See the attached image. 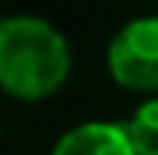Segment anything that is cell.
<instances>
[{"label": "cell", "instance_id": "5b68a950", "mask_svg": "<svg viewBox=\"0 0 158 155\" xmlns=\"http://www.w3.org/2000/svg\"><path fill=\"white\" fill-rule=\"evenodd\" d=\"M0 21H3V19H0Z\"/></svg>", "mask_w": 158, "mask_h": 155}, {"label": "cell", "instance_id": "3957f363", "mask_svg": "<svg viewBox=\"0 0 158 155\" xmlns=\"http://www.w3.org/2000/svg\"><path fill=\"white\" fill-rule=\"evenodd\" d=\"M52 155H137L125 125L116 122H85L61 134Z\"/></svg>", "mask_w": 158, "mask_h": 155}, {"label": "cell", "instance_id": "6da1fadb", "mask_svg": "<svg viewBox=\"0 0 158 155\" xmlns=\"http://www.w3.org/2000/svg\"><path fill=\"white\" fill-rule=\"evenodd\" d=\"M70 76V46L55 24L37 15L0 21V88L19 100H43Z\"/></svg>", "mask_w": 158, "mask_h": 155}, {"label": "cell", "instance_id": "277c9868", "mask_svg": "<svg viewBox=\"0 0 158 155\" xmlns=\"http://www.w3.org/2000/svg\"><path fill=\"white\" fill-rule=\"evenodd\" d=\"M125 131L137 155H158V97L140 103L131 122H125Z\"/></svg>", "mask_w": 158, "mask_h": 155}, {"label": "cell", "instance_id": "7a4b0ae2", "mask_svg": "<svg viewBox=\"0 0 158 155\" xmlns=\"http://www.w3.org/2000/svg\"><path fill=\"white\" fill-rule=\"evenodd\" d=\"M106 70L128 91H158V19H134L106 49Z\"/></svg>", "mask_w": 158, "mask_h": 155}]
</instances>
